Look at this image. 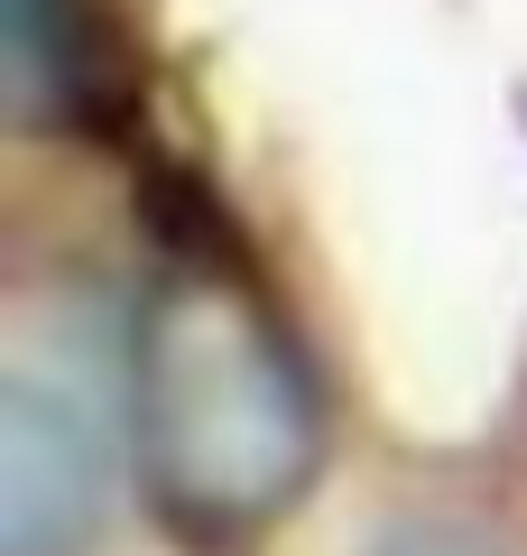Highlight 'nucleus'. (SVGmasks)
Returning <instances> with one entry per match:
<instances>
[{"label":"nucleus","instance_id":"obj_1","mask_svg":"<svg viewBox=\"0 0 527 556\" xmlns=\"http://www.w3.org/2000/svg\"><path fill=\"white\" fill-rule=\"evenodd\" d=\"M130 417L157 510L195 538H241L314 473V399L278 325L222 278L157 288L130 362Z\"/></svg>","mask_w":527,"mask_h":556},{"label":"nucleus","instance_id":"obj_2","mask_svg":"<svg viewBox=\"0 0 527 556\" xmlns=\"http://www.w3.org/2000/svg\"><path fill=\"white\" fill-rule=\"evenodd\" d=\"M112 445L93 362L28 343L0 380V556H75L112 501Z\"/></svg>","mask_w":527,"mask_h":556},{"label":"nucleus","instance_id":"obj_3","mask_svg":"<svg viewBox=\"0 0 527 556\" xmlns=\"http://www.w3.org/2000/svg\"><path fill=\"white\" fill-rule=\"evenodd\" d=\"M56 28H47V0H10V84H20V102L47 93V75H56Z\"/></svg>","mask_w":527,"mask_h":556},{"label":"nucleus","instance_id":"obj_4","mask_svg":"<svg viewBox=\"0 0 527 556\" xmlns=\"http://www.w3.org/2000/svg\"><path fill=\"white\" fill-rule=\"evenodd\" d=\"M380 556H500V547H481V538H463V529H408V538H389Z\"/></svg>","mask_w":527,"mask_h":556}]
</instances>
